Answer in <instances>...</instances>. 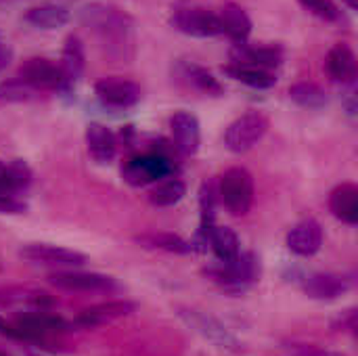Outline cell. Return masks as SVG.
Instances as JSON below:
<instances>
[{
  "label": "cell",
  "instance_id": "5b68a950",
  "mask_svg": "<svg viewBox=\"0 0 358 356\" xmlns=\"http://www.w3.org/2000/svg\"><path fill=\"white\" fill-rule=\"evenodd\" d=\"M268 130V118L260 111H250L237 118L224 132V145L233 153H245L256 147Z\"/></svg>",
  "mask_w": 358,
  "mask_h": 356
},
{
  "label": "cell",
  "instance_id": "f546056e",
  "mask_svg": "<svg viewBox=\"0 0 358 356\" xmlns=\"http://www.w3.org/2000/svg\"><path fill=\"white\" fill-rule=\"evenodd\" d=\"M182 73L185 78L189 80L191 86H195L197 90L206 92V94H222V84L201 65H195V63H185L182 65Z\"/></svg>",
  "mask_w": 358,
  "mask_h": 356
},
{
  "label": "cell",
  "instance_id": "30bf717a",
  "mask_svg": "<svg viewBox=\"0 0 358 356\" xmlns=\"http://www.w3.org/2000/svg\"><path fill=\"white\" fill-rule=\"evenodd\" d=\"M19 256L31 264H44V266H57V269H73L86 262L84 254L76 250L50 245V243H27L19 250Z\"/></svg>",
  "mask_w": 358,
  "mask_h": 356
},
{
  "label": "cell",
  "instance_id": "4fadbf2b",
  "mask_svg": "<svg viewBox=\"0 0 358 356\" xmlns=\"http://www.w3.org/2000/svg\"><path fill=\"white\" fill-rule=\"evenodd\" d=\"M170 130H172V141L174 147L191 157L199 151V143H201V130H199V122L193 113L189 111H176L170 118Z\"/></svg>",
  "mask_w": 358,
  "mask_h": 356
},
{
  "label": "cell",
  "instance_id": "cb8c5ba5",
  "mask_svg": "<svg viewBox=\"0 0 358 356\" xmlns=\"http://www.w3.org/2000/svg\"><path fill=\"white\" fill-rule=\"evenodd\" d=\"M227 76H231L233 80L241 82V84H248L252 88H258V90H266V88H273L277 84V78L273 71L268 69H260V67H250V65H237V63H231L227 67H222Z\"/></svg>",
  "mask_w": 358,
  "mask_h": 356
},
{
  "label": "cell",
  "instance_id": "d590c367",
  "mask_svg": "<svg viewBox=\"0 0 358 356\" xmlns=\"http://www.w3.org/2000/svg\"><path fill=\"white\" fill-rule=\"evenodd\" d=\"M8 57H10V50L6 48V44H2V42H0V67L8 61Z\"/></svg>",
  "mask_w": 358,
  "mask_h": 356
},
{
  "label": "cell",
  "instance_id": "484cf974",
  "mask_svg": "<svg viewBox=\"0 0 358 356\" xmlns=\"http://www.w3.org/2000/svg\"><path fill=\"white\" fill-rule=\"evenodd\" d=\"M86 65V55H84V44L78 36H67L63 55H61V69L67 78V82H73L82 76Z\"/></svg>",
  "mask_w": 358,
  "mask_h": 356
},
{
  "label": "cell",
  "instance_id": "603a6c76",
  "mask_svg": "<svg viewBox=\"0 0 358 356\" xmlns=\"http://www.w3.org/2000/svg\"><path fill=\"white\" fill-rule=\"evenodd\" d=\"M208 245L212 248V252L216 254V258L220 262H229V260L237 258L239 252H241L239 237H237V233L231 227L214 225L212 231L208 233Z\"/></svg>",
  "mask_w": 358,
  "mask_h": 356
},
{
  "label": "cell",
  "instance_id": "f1b7e54d",
  "mask_svg": "<svg viewBox=\"0 0 358 356\" xmlns=\"http://www.w3.org/2000/svg\"><path fill=\"white\" fill-rule=\"evenodd\" d=\"M187 193V187L182 180L178 178H170V180H164L159 183L151 193H149V201L157 208H170V206H176Z\"/></svg>",
  "mask_w": 358,
  "mask_h": 356
},
{
  "label": "cell",
  "instance_id": "7c38bea8",
  "mask_svg": "<svg viewBox=\"0 0 358 356\" xmlns=\"http://www.w3.org/2000/svg\"><path fill=\"white\" fill-rule=\"evenodd\" d=\"M134 311H136V304L130 300H109V302H101V304L84 308L73 319V325L82 327V329H96V327L109 325L117 319H124V317L132 315Z\"/></svg>",
  "mask_w": 358,
  "mask_h": 356
},
{
  "label": "cell",
  "instance_id": "83f0119b",
  "mask_svg": "<svg viewBox=\"0 0 358 356\" xmlns=\"http://www.w3.org/2000/svg\"><path fill=\"white\" fill-rule=\"evenodd\" d=\"M289 97L304 109H321L327 105V92L315 82H298L289 88Z\"/></svg>",
  "mask_w": 358,
  "mask_h": 356
},
{
  "label": "cell",
  "instance_id": "d6a6232c",
  "mask_svg": "<svg viewBox=\"0 0 358 356\" xmlns=\"http://www.w3.org/2000/svg\"><path fill=\"white\" fill-rule=\"evenodd\" d=\"M36 92L38 90H34L31 86H27L19 78L10 80V82H4L0 86V99L2 101H29V99H34Z\"/></svg>",
  "mask_w": 358,
  "mask_h": 356
},
{
  "label": "cell",
  "instance_id": "8fae6325",
  "mask_svg": "<svg viewBox=\"0 0 358 356\" xmlns=\"http://www.w3.org/2000/svg\"><path fill=\"white\" fill-rule=\"evenodd\" d=\"M94 92L103 105L117 107V109L134 107L143 97V90L136 82L126 80V78H117V76L99 80L94 84Z\"/></svg>",
  "mask_w": 358,
  "mask_h": 356
},
{
  "label": "cell",
  "instance_id": "9a60e30c",
  "mask_svg": "<svg viewBox=\"0 0 358 356\" xmlns=\"http://www.w3.org/2000/svg\"><path fill=\"white\" fill-rule=\"evenodd\" d=\"M231 61L237 65H250L260 69L279 67L283 61V50L279 46H250L248 42H237L231 50Z\"/></svg>",
  "mask_w": 358,
  "mask_h": 356
},
{
  "label": "cell",
  "instance_id": "52a82bcc",
  "mask_svg": "<svg viewBox=\"0 0 358 356\" xmlns=\"http://www.w3.org/2000/svg\"><path fill=\"white\" fill-rule=\"evenodd\" d=\"M19 80L34 90H61L69 84L61 65L42 57H31L23 61L19 65Z\"/></svg>",
  "mask_w": 358,
  "mask_h": 356
},
{
  "label": "cell",
  "instance_id": "3957f363",
  "mask_svg": "<svg viewBox=\"0 0 358 356\" xmlns=\"http://www.w3.org/2000/svg\"><path fill=\"white\" fill-rule=\"evenodd\" d=\"M218 197L233 216H245L254 204V178L245 168H229L218 180Z\"/></svg>",
  "mask_w": 358,
  "mask_h": 356
},
{
  "label": "cell",
  "instance_id": "277c9868",
  "mask_svg": "<svg viewBox=\"0 0 358 356\" xmlns=\"http://www.w3.org/2000/svg\"><path fill=\"white\" fill-rule=\"evenodd\" d=\"M48 283L61 292L73 294H113L120 292V283L101 273H84V271H57L48 275Z\"/></svg>",
  "mask_w": 358,
  "mask_h": 356
},
{
  "label": "cell",
  "instance_id": "e575fe53",
  "mask_svg": "<svg viewBox=\"0 0 358 356\" xmlns=\"http://www.w3.org/2000/svg\"><path fill=\"white\" fill-rule=\"evenodd\" d=\"M357 327H358V315H357V308H350V311H346L336 323H334V329H338V332H348V334H357Z\"/></svg>",
  "mask_w": 358,
  "mask_h": 356
},
{
  "label": "cell",
  "instance_id": "f35d334b",
  "mask_svg": "<svg viewBox=\"0 0 358 356\" xmlns=\"http://www.w3.org/2000/svg\"><path fill=\"white\" fill-rule=\"evenodd\" d=\"M29 356H36V355H29Z\"/></svg>",
  "mask_w": 358,
  "mask_h": 356
},
{
  "label": "cell",
  "instance_id": "4dcf8cb0",
  "mask_svg": "<svg viewBox=\"0 0 358 356\" xmlns=\"http://www.w3.org/2000/svg\"><path fill=\"white\" fill-rule=\"evenodd\" d=\"M308 13H313L315 17L323 19V21H329V23H340L344 17H342V10L340 6L334 2V0H298Z\"/></svg>",
  "mask_w": 358,
  "mask_h": 356
},
{
  "label": "cell",
  "instance_id": "9c48e42d",
  "mask_svg": "<svg viewBox=\"0 0 358 356\" xmlns=\"http://www.w3.org/2000/svg\"><path fill=\"white\" fill-rule=\"evenodd\" d=\"M170 23L178 31L187 36H195V38H212V36L222 34L218 15L201 6H187V8L174 10Z\"/></svg>",
  "mask_w": 358,
  "mask_h": 356
},
{
  "label": "cell",
  "instance_id": "7402d4cb",
  "mask_svg": "<svg viewBox=\"0 0 358 356\" xmlns=\"http://www.w3.org/2000/svg\"><path fill=\"white\" fill-rule=\"evenodd\" d=\"M218 21H220L222 34H227L235 44L245 42L252 34V21L239 4H233V2L224 4L218 15Z\"/></svg>",
  "mask_w": 358,
  "mask_h": 356
},
{
  "label": "cell",
  "instance_id": "4316f807",
  "mask_svg": "<svg viewBox=\"0 0 358 356\" xmlns=\"http://www.w3.org/2000/svg\"><path fill=\"white\" fill-rule=\"evenodd\" d=\"M31 183V170L23 164V162H10V164H4L0 159V191H6V193H17V191H23L27 189Z\"/></svg>",
  "mask_w": 358,
  "mask_h": 356
},
{
  "label": "cell",
  "instance_id": "5bb4252c",
  "mask_svg": "<svg viewBox=\"0 0 358 356\" xmlns=\"http://www.w3.org/2000/svg\"><path fill=\"white\" fill-rule=\"evenodd\" d=\"M323 245V229L315 218L300 220L289 233H287V248L296 256L310 258L315 256Z\"/></svg>",
  "mask_w": 358,
  "mask_h": 356
},
{
  "label": "cell",
  "instance_id": "8d00e7d4",
  "mask_svg": "<svg viewBox=\"0 0 358 356\" xmlns=\"http://www.w3.org/2000/svg\"><path fill=\"white\" fill-rule=\"evenodd\" d=\"M342 2H346V4H348V8H350V10H357L358 0H342Z\"/></svg>",
  "mask_w": 358,
  "mask_h": 356
},
{
  "label": "cell",
  "instance_id": "ba28073f",
  "mask_svg": "<svg viewBox=\"0 0 358 356\" xmlns=\"http://www.w3.org/2000/svg\"><path fill=\"white\" fill-rule=\"evenodd\" d=\"M178 317H180L191 329H195L199 336H203L206 340H210V342L216 344L218 348H224V350H239L237 338H235L218 319H214L212 315H206V313L195 311V308H185V306H180V308H178Z\"/></svg>",
  "mask_w": 358,
  "mask_h": 356
},
{
  "label": "cell",
  "instance_id": "7a4b0ae2",
  "mask_svg": "<svg viewBox=\"0 0 358 356\" xmlns=\"http://www.w3.org/2000/svg\"><path fill=\"white\" fill-rule=\"evenodd\" d=\"M203 273L224 292L243 294L260 279V260L252 252H239L237 258L220 262L218 266H210Z\"/></svg>",
  "mask_w": 358,
  "mask_h": 356
},
{
  "label": "cell",
  "instance_id": "d4e9b609",
  "mask_svg": "<svg viewBox=\"0 0 358 356\" xmlns=\"http://www.w3.org/2000/svg\"><path fill=\"white\" fill-rule=\"evenodd\" d=\"M25 21L42 29H57L69 21V10L61 4H40L25 13Z\"/></svg>",
  "mask_w": 358,
  "mask_h": 356
},
{
  "label": "cell",
  "instance_id": "8992f818",
  "mask_svg": "<svg viewBox=\"0 0 358 356\" xmlns=\"http://www.w3.org/2000/svg\"><path fill=\"white\" fill-rule=\"evenodd\" d=\"M174 172V164L170 157L162 153H147L128 159L122 166V178L132 187H145L159 178H166Z\"/></svg>",
  "mask_w": 358,
  "mask_h": 356
},
{
  "label": "cell",
  "instance_id": "ac0fdd59",
  "mask_svg": "<svg viewBox=\"0 0 358 356\" xmlns=\"http://www.w3.org/2000/svg\"><path fill=\"white\" fill-rule=\"evenodd\" d=\"M86 147L96 164H109L117 153V138L107 126L92 122L86 128Z\"/></svg>",
  "mask_w": 358,
  "mask_h": 356
},
{
  "label": "cell",
  "instance_id": "44dd1931",
  "mask_svg": "<svg viewBox=\"0 0 358 356\" xmlns=\"http://www.w3.org/2000/svg\"><path fill=\"white\" fill-rule=\"evenodd\" d=\"M329 210L331 214L342 220L344 225L358 222V187L355 183L338 185L329 195Z\"/></svg>",
  "mask_w": 358,
  "mask_h": 356
},
{
  "label": "cell",
  "instance_id": "ffe728a7",
  "mask_svg": "<svg viewBox=\"0 0 358 356\" xmlns=\"http://www.w3.org/2000/svg\"><path fill=\"white\" fill-rule=\"evenodd\" d=\"M0 304L4 306H27L36 311H46L48 306L55 304V300L38 287L31 285H10V287H0Z\"/></svg>",
  "mask_w": 358,
  "mask_h": 356
},
{
  "label": "cell",
  "instance_id": "74e56055",
  "mask_svg": "<svg viewBox=\"0 0 358 356\" xmlns=\"http://www.w3.org/2000/svg\"><path fill=\"white\" fill-rule=\"evenodd\" d=\"M0 356H4V355H2V353H0Z\"/></svg>",
  "mask_w": 358,
  "mask_h": 356
},
{
  "label": "cell",
  "instance_id": "1f68e13d",
  "mask_svg": "<svg viewBox=\"0 0 358 356\" xmlns=\"http://www.w3.org/2000/svg\"><path fill=\"white\" fill-rule=\"evenodd\" d=\"M283 350L289 356H348L344 353H338V350H327V348H321L317 344H310V342H283Z\"/></svg>",
  "mask_w": 358,
  "mask_h": 356
},
{
  "label": "cell",
  "instance_id": "2e32d148",
  "mask_svg": "<svg viewBox=\"0 0 358 356\" xmlns=\"http://www.w3.org/2000/svg\"><path fill=\"white\" fill-rule=\"evenodd\" d=\"M350 287L352 279L336 273H315L304 281V292L315 300H336L350 292Z\"/></svg>",
  "mask_w": 358,
  "mask_h": 356
},
{
  "label": "cell",
  "instance_id": "e0dca14e",
  "mask_svg": "<svg viewBox=\"0 0 358 356\" xmlns=\"http://www.w3.org/2000/svg\"><path fill=\"white\" fill-rule=\"evenodd\" d=\"M325 67L331 80L352 84L357 80V55L348 44H336L325 59Z\"/></svg>",
  "mask_w": 358,
  "mask_h": 356
},
{
  "label": "cell",
  "instance_id": "836d02e7",
  "mask_svg": "<svg viewBox=\"0 0 358 356\" xmlns=\"http://www.w3.org/2000/svg\"><path fill=\"white\" fill-rule=\"evenodd\" d=\"M25 210H27L25 201H21L13 193L0 191V214H23Z\"/></svg>",
  "mask_w": 358,
  "mask_h": 356
},
{
  "label": "cell",
  "instance_id": "6da1fadb",
  "mask_svg": "<svg viewBox=\"0 0 358 356\" xmlns=\"http://www.w3.org/2000/svg\"><path fill=\"white\" fill-rule=\"evenodd\" d=\"M82 23L90 29L96 44L111 61L126 63L134 57V23L128 13L103 4L92 2L82 8Z\"/></svg>",
  "mask_w": 358,
  "mask_h": 356
},
{
  "label": "cell",
  "instance_id": "d6986e66",
  "mask_svg": "<svg viewBox=\"0 0 358 356\" xmlns=\"http://www.w3.org/2000/svg\"><path fill=\"white\" fill-rule=\"evenodd\" d=\"M134 241L138 245L147 248V250H162V252H168V254L187 256V254H195L197 252L193 241H187L180 235L166 233V231H147V233L134 235Z\"/></svg>",
  "mask_w": 358,
  "mask_h": 356
}]
</instances>
